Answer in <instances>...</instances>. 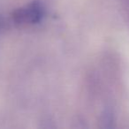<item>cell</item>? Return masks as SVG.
<instances>
[{"mask_svg":"<svg viewBox=\"0 0 129 129\" xmlns=\"http://www.w3.org/2000/svg\"><path fill=\"white\" fill-rule=\"evenodd\" d=\"M43 15V8L37 3H33L14 13V20L18 23H36Z\"/></svg>","mask_w":129,"mask_h":129,"instance_id":"1","label":"cell"}]
</instances>
